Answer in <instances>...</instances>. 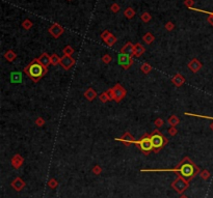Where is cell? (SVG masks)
Here are the masks:
<instances>
[{
	"mask_svg": "<svg viewBox=\"0 0 213 198\" xmlns=\"http://www.w3.org/2000/svg\"><path fill=\"white\" fill-rule=\"evenodd\" d=\"M184 5L187 6L189 9H191L194 5V1L193 0H185V1H184Z\"/></svg>",
	"mask_w": 213,
	"mask_h": 198,
	"instance_id": "74e56055",
	"label": "cell"
},
{
	"mask_svg": "<svg viewBox=\"0 0 213 198\" xmlns=\"http://www.w3.org/2000/svg\"><path fill=\"white\" fill-rule=\"evenodd\" d=\"M200 175H201V177H202L203 179H208L209 177H210V172L208 170H203V171H201V173H200Z\"/></svg>",
	"mask_w": 213,
	"mask_h": 198,
	"instance_id": "e575fe53",
	"label": "cell"
},
{
	"mask_svg": "<svg viewBox=\"0 0 213 198\" xmlns=\"http://www.w3.org/2000/svg\"><path fill=\"white\" fill-rule=\"evenodd\" d=\"M115 141H120L123 144H125V146H129L130 144H132L135 142V139H134V137L131 135V133L125 132L122 137H120V138H115Z\"/></svg>",
	"mask_w": 213,
	"mask_h": 198,
	"instance_id": "30bf717a",
	"label": "cell"
},
{
	"mask_svg": "<svg viewBox=\"0 0 213 198\" xmlns=\"http://www.w3.org/2000/svg\"><path fill=\"white\" fill-rule=\"evenodd\" d=\"M135 11H134L132 7H127L125 9V11H124V16L127 18V19H132L134 16H135Z\"/></svg>",
	"mask_w": 213,
	"mask_h": 198,
	"instance_id": "7402d4cb",
	"label": "cell"
},
{
	"mask_svg": "<svg viewBox=\"0 0 213 198\" xmlns=\"http://www.w3.org/2000/svg\"><path fill=\"white\" fill-rule=\"evenodd\" d=\"M69 1H70V0H69Z\"/></svg>",
	"mask_w": 213,
	"mask_h": 198,
	"instance_id": "f6af8a7d",
	"label": "cell"
},
{
	"mask_svg": "<svg viewBox=\"0 0 213 198\" xmlns=\"http://www.w3.org/2000/svg\"><path fill=\"white\" fill-rule=\"evenodd\" d=\"M99 99H100V101H101L102 103H106L108 101H111V99H110L109 95H108V92L107 91L102 92L101 95H99Z\"/></svg>",
	"mask_w": 213,
	"mask_h": 198,
	"instance_id": "d4e9b609",
	"label": "cell"
},
{
	"mask_svg": "<svg viewBox=\"0 0 213 198\" xmlns=\"http://www.w3.org/2000/svg\"><path fill=\"white\" fill-rule=\"evenodd\" d=\"M180 198H188V197H187V196H185V195H182Z\"/></svg>",
	"mask_w": 213,
	"mask_h": 198,
	"instance_id": "7bdbcfd3",
	"label": "cell"
},
{
	"mask_svg": "<svg viewBox=\"0 0 213 198\" xmlns=\"http://www.w3.org/2000/svg\"><path fill=\"white\" fill-rule=\"evenodd\" d=\"M48 31H49V33L54 38H58L59 36H61V34L63 33L65 29H63V27L61 25L57 24V23H54V24H52L51 26H50Z\"/></svg>",
	"mask_w": 213,
	"mask_h": 198,
	"instance_id": "9c48e42d",
	"label": "cell"
},
{
	"mask_svg": "<svg viewBox=\"0 0 213 198\" xmlns=\"http://www.w3.org/2000/svg\"><path fill=\"white\" fill-rule=\"evenodd\" d=\"M110 34H111V33H110L108 30H104L103 32L101 33V38L103 40V41H105V40H107V38H109Z\"/></svg>",
	"mask_w": 213,
	"mask_h": 198,
	"instance_id": "f35d334b",
	"label": "cell"
},
{
	"mask_svg": "<svg viewBox=\"0 0 213 198\" xmlns=\"http://www.w3.org/2000/svg\"><path fill=\"white\" fill-rule=\"evenodd\" d=\"M102 61H103L105 64H108V63H110L112 61V57L111 55L109 54H105L103 55V57H102Z\"/></svg>",
	"mask_w": 213,
	"mask_h": 198,
	"instance_id": "4dcf8cb0",
	"label": "cell"
},
{
	"mask_svg": "<svg viewBox=\"0 0 213 198\" xmlns=\"http://www.w3.org/2000/svg\"><path fill=\"white\" fill-rule=\"evenodd\" d=\"M106 91L108 92V95H109L111 101H115L117 103H120L121 101L126 97V95H127V90H126L120 83H117L115 86L109 88V89L106 90Z\"/></svg>",
	"mask_w": 213,
	"mask_h": 198,
	"instance_id": "5b68a950",
	"label": "cell"
},
{
	"mask_svg": "<svg viewBox=\"0 0 213 198\" xmlns=\"http://www.w3.org/2000/svg\"><path fill=\"white\" fill-rule=\"evenodd\" d=\"M74 64H75V59L70 55H63V57H60V65L65 71L71 70Z\"/></svg>",
	"mask_w": 213,
	"mask_h": 198,
	"instance_id": "52a82bcc",
	"label": "cell"
},
{
	"mask_svg": "<svg viewBox=\"0 0 213 198\" xmlns=\"http://www.w3.org/2000/svg\"><path fill=\"white\" fill-rule=\"evenodd\" d=\"M121 53L122 54H125V55H129V56L133 57L134 55V45L132 43H127L125 46L122 47L121 49Z\"/></svg>",
	"mask_w": 213,
	"mask_h": 198,
	"instance_id": "4fadbf2b",
	"label": "cell"
},
{
	"mask_svg": "<svg viewBox=\"0 0 213 198\" xmlns=\"http://www.w3.org/2000/svg\"><path fill=\"white\" fill-rule=\"evenodd\" d=\"M48 186H49V188H51V189H55V188L58 186V182L55 179H50L49 181H48Z\"/></svg>",
	"mask_w": 213,
	"mask_h": 198,
	"instance_id": "f546056e",
	"label": "cell"
},
{
	"mask_svg": "<svg viewBox=\"0 0 213 198\" xmlns=\"http://www.w3.org/2000/svg\"><path fill=\"white\" fill-rule=\"evenodd\" d=\"M163 123H164V121H163V119L162 118H156L155 119V121H154V125L156 126V128H161L162 126H163Z\"/></svg>",
	"mask_w": 213,
	"mask_h": 198,
	"instance_id": "d590c367",
	"label": "cell"
},
{
	"mask_svg": "<svg viewBox=\"0 0 213 198\" xmlns=\"http://www.w3.org/2000/svg\"><path fill=\"white\" fill-rule=\"evenodd\" d=\"M134 144H136L137 147H138L145 155H149L152 150H154L153 143H152V140H151L150 134H145L140 140H135Z\"/></svg>",
	"mask_w": 213,
	"mask_h": 198,
	"instance_id": "277c9868",
	"label": "cell"
},
{
	"mask_svg": "<svg viewBox=\"0 0 213 198\" xmlns=\"http://www.w3.org/2000/svg\"><path fill=\"white\" fill-rule=\"evenodd\" d=\"M140 19H142V22H145V23H148V22H150L151 19H152V17H151V15L148 13V11H145L144 14L140 16Z\"/></svg>",
	"mask_w": 213,
	"mask_h": 198,
	"instance_id": "f1b7e54d",
	"label": "cell"
},
{
	"mask_svg": "<svg viewBox=\"0 0 213 198\" xmlns=\"http://www.w3.org/2000/svg\"><path fill=\"white\" fill-rule=\"evenodd\" d=\"M92 172H93L95 175H99V174L102 172V168L99 165H95L92 169Z\"/></svg>",
	"mask_w": 213,
	"mask_h": 198,
	"instance_id": "836d02e7",
	"label": "cell"
},
{
	"mask_svg": "<svg viewBox=\"0 0 213 198\" xmlns=\"http://www.w3.org/2000/svg\"><path fill=\"white\" fill-rule=\"evenodd\" d=\"M22 26H23V28H24V29L29 30L30 28L33 26V24H32V22L30 21L29 19H25L24 21H23V23H22Z\"/></svg>",
	"mask_w": 213,
	"mask_h": 198,
	"instance_id": "83f0119b",
	"label": "cell"
},
{
	"mask_svg": "<svg viewBox=\"0 0 213 198\" xmlns=\"http://www.w3.org/2000/svg\"><path fill=\"white\" fill-rule=\"evenodd\" d=\"M34 123H36L38 127H43V126L45 125V119L42 116H38V117H36V120H34Z\"/></svg>",
	"mask_w": 213,
	"mask_h": 198,
	"instance_id": "1f68e13d",
	"label": "cell"
},
{
	"mask_svg": "<svg viewBox=\"0 0 213 198\" xmlns=\"http://www.w3.org/2000/svg\"><path fill=\"white\" fill-rule=\"evenodd\" d=\"M210 129L213 131V122H212V123H211V125H210Z\"/></svg>",
	"mask_w": 213,
	"mask_h": 198,
	"instance_id": "b9f144b4",
	"label": "cell"
},
{
	"mask_svg": "<svg viewBox=\"0 0 213 198\" xmlns=\"http://www.w3.org/2000/svg\"><path fill=\"white\" fill-rule=\"evenodd\" d=\"M177 133H178V131H177V129H176V127H171L169 129V134L171 136H175Z\"/></svg>",
	"mask_w": 213,
	"mask_h": 198,
	"instance_id": "60d3db41",
	"label": "cell"
},
{
	"mask_svg": "<svg viewBox=\"0 0 213 198\" xmlns=\"http://www.w3.org/2000/svg\"><path fill=\"white\" fill-rule=\"evenodd\" d=\"M188 181H186L184 177H180V175H178L177 179L172 183V188L179 194H182L188 188Z\"/></svg>",
	"mask_w": 213,
	"mask_h": 198,
	"instance_id": "8992f818",
	"label": "cell"
},
{
	"mask_svg": "<svg viewBox=\"0 0 213 198\" xmlns=\"http://www.w3.org/2000/svg\"><path fill=\"white\" fill-rule=\"evenodd\" d=\"M4 58L7 60L8 62H13L17 58V54L15 53L14 50H8L4 53Z\"/></svg>",
	"mask_w": 213,
	"mask_h": 198,
	"instance_id": "d6986e66",
	"label": "cell"
},
{
	"mask_svg": "<svg viewBox=\"0 0 213 198\" xmlns=\"http://www.w3.org/2000/svg\"><path fill=\"white\" fill-rule=\"evenodd\" d=\"M172 82L173 84L177 87H180L185 83V78H184L181 74H176L175 76L172 78Z\"/></svg>",
	"mask_w": 213,
	"mask_h": 198,
	"instance_id": "9a60e30c",
	"label": "cell"
},
{
	"mask_svg": "<svg viewBox=\"0 0 213 198\" xmlns=\"http://www.w3.org/2000/svg\"><path fill=\"white\" fill-rule=\"evenodd\" d=\"M188 68L192 73H197L202 68V63L200 62L197 58H193L188 62Z\"/></svg>",
	"mask_w": 213,
	"mask_h": 198,
	"instance_id": "7c38bea8",
	"label": "cell"
},
{
	"mask_svg": "<svg viewBox=\"0 0 213 198\" xmlns=\"http://www.w3.org/2000/svg\"><path fill=\"white\" fill-rule=\"evenodd\" d=\"M11 165H13V167H14L15 169H19L20 167L23 165V163H24V159H23L21 155L17 154V155H15L14 157L11 158Z\"/></svg>",
	"mask_w": 213,
	"mask_h": 198,
	"instance_id": "8fae6325",
	"label": "cell"
},
{
	"mask_svg": "<svg viewBox=\"0 0 213 198\" xmlns=\"http://www.w3.org/2000/svg\"><path fill=\"white\" fill-rule=\"evenodd\" d=\"M105 44H106L108 47H112L113 45H115V43H117V38H115L113 34H110V36L107 40H105Z\"/></svg>",
	"mask_w": 213,
	"mask_h": 198,
	"instance_id": "cb8c5ba5",
	"label": "cell"
},
{
	"mask_svg": "<svg viewBox=\"0 0 213 198\" xmlns=\"http://www.w3.org/2000/svg\"><path fill=\"white\" fill-rule=\"evenodd\" d=\"M140 71L144 74H149L152 71V66H151V64H149L148 62H144L142 64V66H140Z\"/></svg>",
	"mask_w": 213,
	"mask_h": 198,
	"instance_id": "603a6c76",
	"label": "cell"
},
{
	"mask_svg": "<svg viewBox=\"0 0 213 198\" xmlns=\"http://www.w3.org/2000/svg\"><path fill=\"white\" fill-rule=\"evenodd\" d=\"M142 41L145 42L147 45H151V44L155 41V36H154L151 32H147L145 36H142Z\"/></svg>",
	"mask_w": 213,
	"mask_h": 198,
	"instance_id": "ffe728a7",
	"label": "cell"
},
{
	"mask_svg": "<svg viewBox=\"0 0 213 198\" xmlns=\"http://www.w3.org/2000/svg\"><path fill=\"white\" fill-rule=\"evenodd\" d=\"M25 182L23 181L21 177H16V179L11 182V187H13V189L16 191H21L23 189V188L25 187Z\"/></svg>",
	"mask_w": 213,
	"mask_h": 198,
	"instance_id": "5bb4252c",
	"label": "cell"
},
{
	"mask_svg": "<svg viewBox=\"0 0 213 198\" xmlns=\"http://www.w3.org/2000/svg\"><path fill=\"white\" fill-rule=\"evenodd\" d=\"M84 97H85V99H86L88 101L92 102V101H94L96 98H97V91H96L94 88L90 87V88H88V89L85 90Z\"/></svg>",
	"mask_w": 213,
	"mask_h": 198,
	"instance_id": "e0dca14e",
	"label": "cell"
},
{
	"mask_svg": "<svg viewBox=\"0 0 213 198\" xmlns=\"http://www.w3.org/2000/svg\"><path fill=\"white\" fill-rule=\"evenodd\" d=\"M174 28H175V25H174V23L171 21L166 22V24H165V29L167 30V31H172V30H174Z\"/></svg>",
	"mask_w": 213,
	"mask_h": 198,
	"instance_id": "8d00e7d4",
	"label": "cell"
},
{
	"mask_svg": "<svg viewBox=\"0 0 213 198\" xmlns=\"http://www.w3.org/2000/svg\"><path fill=\"white\" fill-rule=\"evenodd\" d=\"M212 14H213V11H212Z\"/></svg>",
	"mask_w": 213,
	"mask_h": 198,
	"instance_id": "ee69618b",
	"label": "cell"
},
{
	"mask_svg": "<svg viewBox=\"0 0 213 198\" xmlns=\"http://www.w3.org/2000/svg\"><path fill=\"white\" fill-rule=\"evenodd\" d=\"M38 61H40L43 65H45L46 68H48V66L51 64V56H49L48 53H46V52L43 53L41 56L38 57Z\"/></svg>",
	"mask_w": 213,
	"mask_h": 198,
	"instance_id": "2e32d148",
	"label": "cell"
},
{
	"mask_svg": "<svg viewBox=\"0 0 213 198\" xmlns=\"http://www.w3.org/2000/svg\"><path fill=\"white\" fill-rule=\"evenodd\" d=\"M142 171H144V172H148V171H153V172L154 171H175L178 173V175L184 177L186 181L189 182L199 173L200 168L188 157H185L174 169H145Z\"/></svg>",
	"mask_w": 213,
	"mask_h": 198,
	"instance_id": "6da1fadb",
	"label": "cell"
},
{
	"mask_svg": "<svg viewBox=\"0 0 213 198\" xmlns=\"http://www.w3.org/2000/svg\"><path fill=\"white\" fill-rule=\"evenodd\" d=\"M203 11V13H207V11ZM207 14H208V18H207L208 23L213 26V14L212 13H207Z\"/></svg>",
	"mask_w": 213,
	"mask_h": 198,
	"instance_id": "ab89813d",
	"label": "cell"
},
{
	"mask_svg": "<svg viewBox=\"0 0 213 198\" xmlns=\"http://www.w3.org/2000/svg\"><path fill=\"white\" fill-rule=\"evenodd\" d=\"M167 122L171 125V127H176L177 125L180 123V119H179V117L177 115H171L169 117V119H167Z\"/></svg>",
	"mask_w": 213,
	"mask_h": 198,
	"instance_id": "44dd1931",
	"label": "cell"
},
{
	"mask_svg": "<svg viewBox=\"0 0 213 198\" xmlns=\"http://www.w3.org/2000/svg\"><path fill=\"white\" fill-rule=\"evenodd\" d=\"M110 9H111L112 13H119L121 9V6L119 3H112L111 6H110Z\"/></svg>",
	"mask_w": 213,
	"mask_h": 198,
	"instance_id": "d6a6232c",
	"label": "cell"
},
{
	"mask_svg": "<svg viewBox=\"0 0 213 198\" xmlns=\"http://www.w3.org/2000/svg\"><path fill=\"white\" fill-rule=\"evenodd\" d=\"M119 63L122 65V68L124 70H129L133 64V58L129 55H125L121 53L119 56Z\"/></svg>",
	"mask_w": 213,
	"mask_h": 198,
	"instance_id": "ba28073f",
	"label": "cell"
},
{
	"mask_svg": "<svg viewBox=\"0 0 213 198\" xmlns=\"http://www.w3.org/2000/svg\"><path fill=\"white\" fill-rule=\"evenodd\" d=\"M146 52L145 46H142L140 43H137L134 45V56L140 57Z\"/></svg>",
	"mask_w": 213,
	"mask_h": 198,
	"instance_id": "ac0fdd59",
	"label": "cell"
},
{
	"mask_svg": "<svg viewBox=\"0 0 213 198\" xmlns=\"http://www.w3.org/2000/svg\"><path fill=\"white\" fill-rule=\"evenodd\" d=\"M150 135H151L152 143H153V147H154L153 152H160V150L166 145L167 142H169V140H167L166 137H164L163 134L158 130H154Z\"/></svg>",
	"mask_w": 213,
	"mask_h": 198,
	"instance_id": "3957f363",
	"label": "cell"
},
{
	"mask_svg": "<svg viewBox=\"0 0 213 198\" xmlns=\"http://www.w3.org/2000/svg\"><path fill=\"white\" fill-rule=\"evenodd\" d=\"M48 72V68L38 61V58L33 59L24 68V73L29 77L33 82L40 81Z\"/></svg>",
	"mask_w": 213,
	"mask_h": 198,
	"instance_id": "7a4b0ae2",
	"label": "cell"
},
{
	"mask_svg": "<svg viewBox=\"0 0 213 198\" xmlns=\"http://www.w3.org/2000/svg\"><path fill=\"white\" fill-rule=\"evenodd\" d=\"M51 64L57 65L60 64V57L57 54H52L51 55Z\"/></svg>",
	"mask_w": 213,
	"mask_h": 198,
	"instance_id": "484cf974",
	"label": "cell"
},
{
	"mask_svg": "<svg viewBox=\"0 0 213 198\" xmlns=\"http://www.w3.org/2000/svg\"><path fill=\"white\" fill-rule=\"evenodd\" d=\"M63 55H70V56H72V54L74 53V49L72 46L68 45V46H66L63 48Z\"/></svg>",
	"mask_w": 213,
	"mask_h": 198,
	"instance_id": "4316f807",
	"label": "cell"
}]
</instances>
